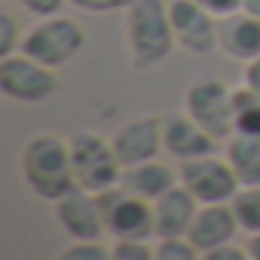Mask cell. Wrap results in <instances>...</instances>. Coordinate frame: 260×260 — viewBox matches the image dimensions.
Here are the masks:
<instances>
[{
  "instance_id": "24",
  "label": "cell",
  "mask_w": 260,
  "mask_h": 260,
  "mask_svg": "<svg viewBox=\"0 0 260 260\" xmlns=\"http://www.w3.org/2000/svg\"><path fill=\"white\" fill-rule=\"evenodd\" d=\"M68 0H19V7L37 19H49V16H58L64 10Z\"/></svg>"
},
{
  "instance_id": "25",
  "label": "cell",
  "mask_w": 260,
  "mask_h": 260,
  "mask_svg": "<svg viewBox=\"0 0 260 260\" xmlns=\"http://www.w3.org/2000/svg\"><path fill=\"white\" fill-rule=\"evenodd\" d=\"M202 260H254V257L248 254V248L230 242V245H220V248H214V251H205Z\"/></svg>"
},
{
  "instance_id": "23",
  "label": "cell",
  "mask_w": 260,
  "mask_h": 260,
  "mask_svg": "<svg viewBox=\"0 0 260 260\" xmlns=\"http://www.w3.org/2000/svg\"><path fill=\"white\" fill-rule=\"evenodd\" d=\"M68 4L83 13H125L132 0H68Z\"/></svg>"
},
{
  "instance_id": "27",
  "label": "cell",
  "mask_w": 260,
  "mask_h": 260,
  "mask_svg": "<svg viewBox=\"0 0 260 260\" xmlns=\"http://www.w3.org/2000/svg\"><path fill=\"white\" fill-rule=\"evenodd\" d=\"M242 83H245L248 89H254V92H260V58H254V61H248V64H245V74H242Z\"/></svg>"
},
{
  "instance_id": "1",
  "label": "cell",
  "mask_w": 260,
  "mask_h": 260,
  "mask_svg": "<svg viewBox=\"0 0 260 260\" xmlns=\"http://www.w3.org/2000/svg\"><path fill=\"white\" fill-rule=\"evenodd\" d=\"M19 172L25 187L43 199L58 202L64 193L77 187L74 162H71V141L58 132H34L19 150Z\"/></svg>"
},
{
  "instance_id": "29",
  "label": "cell",
  "mask_w": 260,
  "mask_h": 260,
  "mask_svg": "<svg viewBox=\"0 0 260 260\" xmlns=\"http://www.w3.org/2000/svg\"><path fill=\"white\" fill-rule=\"evenodd\" d=\"M242 10H245V13H251V16H257V19H260V0H242Z\"/></svg>"
},
{
  "instance_id": "3",
  "label": "cell",
  "mask_w": 260,
  "mask_h": 260,
  "mask_svg": "<svg viewBox=\"0 0 260 260\" xmlns=\"http://www.w3.org/2000/svg\"><path fill=\"white\" fill-rule=\"evenodd\" d=\"M68 141H71V162H74L77 187L89 193H104L119 184L122 162L116 159L110 138L92 132V128H80Z\"/></svg>"
},
{
  "instance_id": "22",
  "label": "cell",
  "mask_w": 260,
  "mask_h": 260,
  "mask_svg": "<svg viewBox=\"0 0 260 260\" xmlns=\"http://www.w3.org/2000/svg\"><path fill=\"white\" fill-rule=\"evenodd\" d=\"M22 37H25V31H19L16 19L10 13H0V58L19 52L22 49Z\"/></svg>"
},
{
  "instance_id": "21",
  "label": "cell",
  "mask_w": 260,
  "mask_h": 260,
  "mask_svg": "<svg viewBox=\"0 0 260 260\" xmlns=\"http://www.w3.org/2000/svg\"><path fill=\"white\" fill-rule=\"evenodd\" d=\"M153 260H202V251L187 239H156V251Z\"/></svg>"
},
{
  "instance_id": "11",
  "label": "cell",
  "mask_w": 260,
  "mask_h": 260,
  "mask_svg": "<svg viewBox=\"0 0 260 260\" xmlns=\"http://www.w3.org/2000/svg\"><path fill=\"white\" fill-rule=\"evenodd\" d=\"M52 205H55L58 226L71 239H107V226H104V214H101L98 193H89L83 187H74L71 193H64Z\"/></svg>"
},
{
  "instance_id": "8",
  "label": "cell",
  "mask_w": 260,
  "mask_h": 260,
  "mask_svg": "<svg viewBox=\"0 0 260 260\" xmlns=\"http://www.w3.org/2000/svg\"><path fill=\"white\" fill-rule=\"evenodd\" d=\"M178 175H181V184L199 199V205L233 202V196L242 190V184H239L230 159L226 156H217V153H208V156L181 162L178 166Z\"/></svg>"
},
{
  "instance_id": "16",
  "label": "cell",
  "mask_w": 260,
  "mask_h": 260,
  "mask_svg": "<svg viewBox=\"0 0 260 260\" xmlns=\"http://www.w3.org/2000/svg\"><path fill=\"white\" fill-rule=\"evenodd\" d=\"M119 184L135 193L147 202H156L162 193H169L175 184H181V175L178 169H172L169 162H159V159H147V162H138V166H128L122 169V178Z\"/></svg>"
},
{
  "instance_id": "13",
  "label": "cell",
  "mask_w": 260,
  "mask_h": 260,
  "mask_svg": "<svg viewBox=\"0 0 260 260\" xmlns=\"http://www.w3.org/2000/svg\"><path fill=\"white\" fill-rule=\"evenodd\" d=\"M239 233H242V226L233 211V202H211V205H199L187 239L205 254L220 245H230Z\"/></svg>"
},
{
  "instance_id": "12",
  "label": "cell",
  "mask_w": 260,
  "mask_h": 260,
  "mask_svg": "<svg viewBox=\"0 0 260 260\" xmlns=\"http://www.w3.org/2000/svg\"><path fill=\"white\" fill-rule=\"evenodd\" d=\"M214 150H217V138L208 135L187 110L162 116V153H169L175 162H190Z\"/></svg>"
},
{
  "instance_id": "10",
  "label": "cell",
  "mask_w": 260,
  "mask_h": 260,
  "mask_svg": "<svg viewBox=\"0 0 260 260\" xmlns=\"http://www.w3.org/2000/svg\"><path fill=\"white\" fill-rule=\"evenodd\" d=\"M110 144H113V153L122 162V169L147 162V159H159V153H162V116L144 113V116L122 122L110 135Z\"/></svg>"
},
{
  "instance_id": "20",
  "label": "cell",
  "mask_w": 260,
  "mask_h": 260,
  "mask_svg": "<svg viewBox=\"0 0 260 260\" xmlns=\"http://www.w3.org/2000/svg\"><path fill=\"white\" fill-rule=\"evenodd\" d=\"M55 260H113L110 257V245H104V239H71Z\"/></svg>"
},
{
  "instance_id": "26",
  "label": "cell",
  "mask_w": 260,
  "mask_h": 260,
  "mask_svg": "<svg viewBox=\"0 0 260 260\" xmlns=\"http://www.w3.org/2000/svg\"><path fill=\"white\" fill-rule=\"evenodd\" d=\"M196 4L202 10H208L214 19H226V16H233V13L242 10V0H196Z\"/></svg>"
},
{
  "instance_id": "15",
  "label": "cell",
  "mask_w": 260,
  "mask_h": 260,
  "mask_svg": "<svg viewBox=\"0 0 260 260\" xmlns=\"http://www.w3.org/2000/svg\"><path fill=\"white\" fill-rule=\"evenodd\" d=\"M217 49L233 58V61H254L260 58V19L239 10L226 19H220V28H217Z\"/></svg>"
},
{
  "instance_id": "18",
  "label": "cell",
  "mask_w": 260,
  "mask_h": 260,
  "mask_svg": "<svg viewBox=\"0 0 260 260\" xmlns=\"http://www.w3.org/2000/svg\"><path fill=\"white\" fill-rule=\"evenodd\" d=\"M233 135L260 138V92L248 89L245 83L236 86V98H233Z\"/></svg>"
},
{
  "instance_id": "28",
  "label": "cell",
  "mask_w": 260,
  "mask_h": 260,
  "mask_svg": "<svg viewBox=\"0 0 260 260\" xmlns=\"http://www.w3.org/2000/svg\"><path fill=\"white\" fill-rule=\"evenodd\" d=\"M245 248H248V254H251L254 260H260V233H251L248 242H245Z\"/></svg>"
},
{
  "instance_id": "4",
  "label": "cell",
  "mask_w": 260,
  "mask_h": 260,
  "mask_svg": "<svg viewBox=\"0 0 260 260\" xmlns=\"http://www.w3.org/2000/svg\"><path fill=\"white\" fill-rule=\"evenodd\" d=\"M86 46V31L80 22L68 19V16H49V19H37V25H31L22 37V49L25 55L37 58L46 68H64L68 61H74Z\"/></svg>"
},
{
  "instance_id": "17",
  "label": "cell",
  "mask_w": 260,
  "mask_h": 260,
  "mask_svg": "<svg viewBox=\"0 0 260 260\" xmlns=\"http://www.w3.org/2000/svg\"><path fill=\"white\" fill-rule=\"evenodd\" d=\"M223 156L230 159L242 187H257L260 184V138L230 135L223 141Z\"/></svg>"
},
{
  "instance_id": "14",
  "label": "cell",
  "mask_w": 260,
  "mask_h": 260,
  "mask_svg": "<svg viewBox=\"0 0 260 260\" xmlns=\"http://www.w3.org/2000/svg\"><path fill=\"white\" fill-rule=\"evenodd\" d=\"M196 211H199V199L184 184H175L169 193H162L153 202L156 239H181V236H187L190 226H193Z\"/></svg>"
},
{
  "instance_id": "2",
  "label": "cell",
  "mask_w": 260,
  "mask_h": 260,
  "mask_svg": "<svg viewBox=\"0 0 260 260\" xmlns=\"http://www.w3.org/2000/svg\"><path fill=\"white\" fill-rule=\"evenodd\" d=\"M175 43L172 19H169V4L166 0H132L125 10V52L135 71H150L162 64Z\"/></svg>"
},
{
  "instance_id": "7",
  "label": "cell",
  "mask_w": 260,
  "mask_h": 260,
  "mask_svg": "<svg viewBox=\"0 0 260 260\" xmlns=\"http://www.w3.org/2000/svg\"><path fill=\"white\" fill-rule=\"evenodd\" d=\"M104 226L110 239H156L153 230V202L128 193L122 184L98 193Z\"/></svg>"
},
{
  "instance_id": "6",
  "label": "cell",
  "mask_w": 260,
  "mask_h": 260,
  "mask_svg": "<svg viewBox=\"0 0 260 260\" xmlns=\"http://www.w3.org/2000/svg\"><path fill=\"white\" fill-rule=\"evenodd\" d=\"M233 98H236V86L217 77H205L187 86L184 110L208 135H214L217 141H226L233 135Z\"/></svg>"
},
{
  "instance_id": "9",
  "label": "cell",
  "mask_w": 260,
  "mask_h": 260,
  "mask_svg": "<svg viewBox=\"0 0 260 260\" xmlns=\"http://www.w3.org/2000/svg\"><path fill=\"white\" fill-rule=\"evenodd\" d=\"M169 19H172L178 49H184L190 55H208L217 49L220 19H214L208 10H202L196 0H169Z\"/></svg>"
},
{
  "instance_id": "5",
  "label": "cell",
  "mask_w": 260,
  "mask_h": 260,
  "mask_svg": "<svg viewBox=\"0 0 260 260\" xmlns=\"http://www.w3.org/2000/svg\"><path fill=\"white\" fill-rule=\"evenodd\" d=\"M58 92L55 68L40 64L25 52L0 58V95L16 104H40Z\"/></svg>"
},
{
  "instance_id": "19",
  "label": "cell",
  "mask_w": 260,
  "mask_h": 260,
  "mask_svg": "<svg viewBox=\"0 0 260 260\" xmlns=\"http://www.w3.org/2000/svg\"><path fill=\"white\" fill-rule=\"evenodd\" d=\"M233 211L239 217L242 233H260V184L257 187H242L233 196Z\"/></svg>"
}]
</instances>
